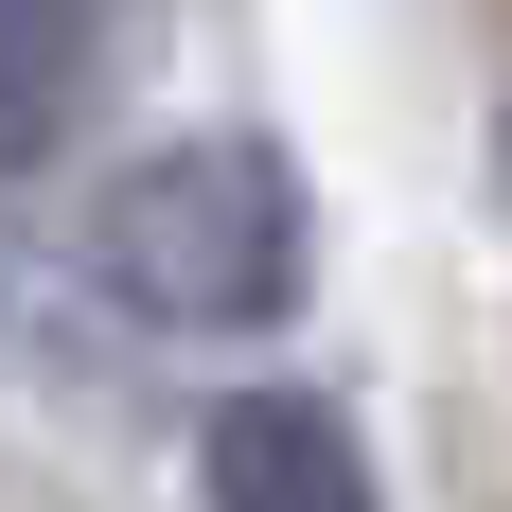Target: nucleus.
Segmentation results:
<instances>
[{
    "instance_id": "4",
    "label": "nucleus",
    "mask_w": 512,
    "mask_h": 512,
    "mask_svg": "<svg viewBox=\"0 0 512 512\" xmlns=\"http://www.w3.org/2000/svg\"><path fill=\"white\" fill-rule=\"evenodd\" d=\"M495 159H512V142H495Z\"/></svg>"
},
{
    "instance_id": "2",
    "label": "nucleus",
    "mask_w": 512,
    "mask_h": 512,
    "mask_svg": "<svg viewBox=\"0 0 512 512\" xmlns=\"http://www.w3.org/2000/svg\"><path fill=\"white\" fill-rule=\"evenodd\" d=\"M195 477H212V512H389L371 495V442L318 389H230L212 442H195Z\"/></svg>"
},
{
    "instance_id": "1",
    "label": "nucleus",
    "mask_w": 512,
    "mask_h": 512,
    "mask_svg": "<svg viewBox=\"0 0 512 512\" xmlns=\"http://www.w3.org/2000/svg\"><path fill=\"white\" fill-rule=\"evenodd\" d=\"M89 265L159 336H265L301 301V177L265 142H159L89 195Z\"/></svg>"
},
{
    "instance_id": "3",
    "label": "nucleus",
    "mask_w": 512,
    "mask_h": 512,
    "mask_svg": "<svg viewBox=\"0 0 512 512\" xmlns=\"http://www.w3.org/2000/svg\"><path fill=\"white\" fill-rule=\"evenodd\" d=\"M89 71H106V18H89V0H0V177L71 159Z\"/></svg>"
}]
</instances>
